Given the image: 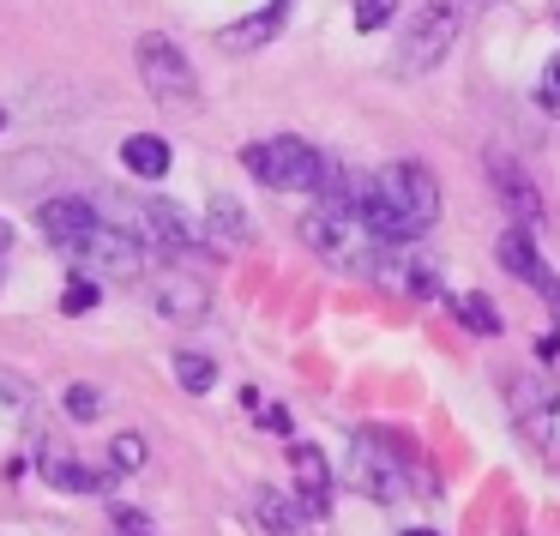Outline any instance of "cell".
Segmentation results:
<instances>
[{
	"instance_id": "cell-6",
	"label": "cell",
	"mask_w": 560,
	"mask_h": 536,
	"mask_svg": "<svg viewBox=\"0 0 560 536\" xmlns=\"http://www.w3.org/2000/svg\"><path fill=\"white\" fill-rule=\"evenodd\" d=\"M343 482H350L362 500L398 506V500L410 494V464H404L380 434H355L350 440V458H343Z\"/></svg>"
},
{
	"instance_id": "cell-15",
	"label": "cell",
	"mask_w": 560,
	"mask_h": 536,
	"mask_svg": "<svg viewBox=\"0 0 560 536\" xmlns=\"http://www.w3.org/2000/svg\"><path fill=\"white\" fill-rule=\"evenodd\" d=\"M121 163H127V175L158 182V175H170V145H163V139H151V133H133L121 145Z\"/></svg>"
},
{
	"instance_id": "cell-17",
	"label": "cell",
	"mask_w": 560,
	"mask_h": 536,
	"mask_svg": "<svg viewBox=\"0 0 560 536\" xmlns=\"http://www.w3.org/2000/svg\"><path fill=\"white\" fill-rule=\"evenodd\" d=\"M43 476H49L55 488H67V494H85V488L109 482V470H79L73 458H43Z\"/></svg>"
},
{
	"instance_id": "cell-21",
	"label": "cell",
	"mask_w": 560,
	"mask_h": 536,
	"mask_svg": "<svg viewBox=\"0 0 560 536\" xmlns=\"http://www.w3.org/2000/svg\"><path fill=\"white\" fill-rule=\"evenodd\" d=\"M97 410H103L97 386H67V416H73V422H97Z\"/></svg>"
},
{
	"instance_id": "cell-20",
	"label": "cell",
	"mask_w": 560,
	"mask_h": 536,
	"mask_svg": "<svg viewBox=\"0 0 560 536\" xmlns=\"http://www.w3.org/2000/svg\"><path fill=\"white\" fill-rule=\"evenodd\" d=\"M109 464H115L121 476L145 470V434H115V446H109Z\"/></svg>"
},
{
	"instance_id": "cell-28",
	"label": "cell",
	"mask_w": 560,
	"mask_h": 536,
	"mask_svg": "<svg viewBox=\"0 0 560 536\" xmlns=\"http://www.w3.org/2000/svg\"><path fill=\"white\" fill-rule=\"evenodd\" d=\"M542 295H548V307H555V314H560V283H548Z\"/></svg>"
},
{
	"instance_id": "cell-18",
	"label": "cell",
	"mask_w": 560,
	"mask_h": 536,
	"mask_svg": "<svg viewBox=\"0 0 560 536\" xmlns=\"http://www.w3.org/2000/svg\"><path fill=\"white\" fill-rule=\"evenodd\" d=\"M175 380H182V392H194V398H199V392L218 386V368H211L206 356H175Z\"/></svg>"
},
{
	"instance_id": "cell-13",
	"label": "cell",
	"mask_w": 560,
	"mask_h": 536,
	"mask_svg": "<svg viewBox=\"0 0 560 536\" xmlns=\"http://www.w3.org/2000/svg\"><path fill=\"white\" fill-rule=\"evenodd\" d=\"M290 7H295V0H271L266 13H247V19H235V25L223 31L218 43H223L230 55H247V49H259V43H271L283 25H290Z\"/></svg>"
},
{
	"instance_id": "cell-23",
	"label": "cell",
	"mask_w": 560,
	"mask_h": 536,
	"mask_svg": "<svg viewBox=\"0 0 560 536\" xmlns=\"http://www.w3.org/2000/svg\"><path fill=\"white\" fill-rule=\"evenodd\" d=\"M61 307H67V314H85V307H97V283H91V278H73V283H67V295H61Z\"/></svg>"
},
{
	"instance_id": "cell-2",
	"label": "cell",
	"mask_w": 560,
	"mask_h": 536,
	"mask_svg": "<svg viewBox=\"0 0 560 536\" xmlns=\"http://www.w3.org/2000/svg\"><path fill=\"white\" fill-rule=\"evenodd\" d=\"M362 223L386 247H404L416 235H428L440 223V182L428 163H386L362 194Z\"/></svg>"
},
{
	"instance_id": "cell-27",
	"label": "cell",
	"mask_w": 560,
	"mask_h": 536,
	"mask_svg": "<svg viewBox=\"0 0 560 536\" xmlns=\"http://www.w3.org/2000/svg\"><path fill=\"white\" fill-rule=\"evenodd\" d=\"M7 247H13V223H0V254H7Z\"/></svg>"
},
{
	"instance_id": "cell-16",
	"label": "cell",
	"mask_w": 560,
	"mask_h": 536,
	"mask_svg": "<svg viewBox=\"0 0 560 536\" xmlns=\"http://www.w3.org/2000/svg\"><path fill=\"white\" fill-rule=\"evenodd\" d=\"M211 235H218L223 247H247V242H254V230H247V211L235 206L230 194L211 199Z\"/></svg>"
},
{
	"instance_id": "cell-30",
	"label": "cell",
	"mask_w": 560,
	"mask_h": 536,
	"mask_svg": "<svg viewBox=\"0 0 560 536\" xmlns=\"http://www.w3.org/2000/svg\"><path fill=\"white\" fill-rule=\"evenodd\" d=\"M0 127H7V109H0Z\"/></svg>"
},
{
	"instance_id": "cell-14",
	"label": "cell",
	"mask_w": 560,
	"mask_h": 536,
	"mask_svg": "<svg viewBox=\"0 0 560 536\" xmlns=\"http://www.w3.org/2000/svg\"><path fill=\"white\" fill-rule=\"evenodd\" d=\"M254 518H259V531H271V536H302L307 531L302 500L278 494V488H259V494H254Z\"/></svg>"
},
{
	"instance_id": "cell-4",
	"label": "cell",
	"mask_w": 560,
	"mask_h": 536,
	"mask_svg": "<svg viewBox=\"0 0 560 536\" xmlns=\"http://www.w3.org/2000/svg\"><path fill=\"white\" fill-rule=\"evenodd\" d=\"M458 31H464V0H422V13H416L410 31L398 37V55H392V67H398L404 79L434 73V67L452 55Z\"/></svg>"
},
{
	"instance_id": "cell-8",
	"label": "cell",
	"mask_w": 560,
	"mask_h": 536,
	"mask_svg": "<svg viewBox=\"0 0 560 536\" xmlns=\"http://www.w3.org/2000/svg\"><path fill=\"white\" fill-rule=\"evenodd\" d=\"M506 398H512V416H518L524 440H530V446L560 470V392H555V380L518 374V380L506 386Z\"/></svg>"
},
{
	"instance_id": "cell-26",
	"label": "cell",
	"mask_w": 560,
	"mask_h": 536,
	"mask_svg": "<svg viewBox=\"0 0 560 536\" xmlns=\"http://www.w3.org/2000/svg\"><path fill=\"white\" fill-rule=\"evenodd\" d=\"M259 422H266V428H271V434H290V428H295V416H290V410H283V404H271V410H266V416H259Z\"/></svg>"
},
{
	"instance_id": "cell-7",
	"label": "cell",
	"mask_w": 560,
	"mask_h": 536,
	"mask_svg": "<svg viewBox=\"0 0 560 536\" xmlns=\"http://www.w3.org/2000/svg\"><path fill=\"white\" fill-rule=\"evenodd\" d=\"M133 61H139V79H145V91L158 103H170V109H194V103H199L194 67H187V55L175 49L163 31H145V37L133 43Z\"/></svg>"
},
{
	"instance_id": "cell-24",
	"label": "cell",
	"mask_w": 560,
	"mask_h": 536,
	"mask_svg": "<svg viewBox=\"0 0 560 536\" xmlns=\"http://www.w3.org/2000/svg\"><path fill=\"white\" fill-rule=\"evenodd\" d=\"M536 103H542L548 115H560V55H555V61H548L542 85H536Z\"/></svg>"
},
{
	"instance_id": "cell-11",
	"label": "cell",
	"mask_w": 560,
	"mask_h": 536,
	"mask_svg": "<svg viewBox=\"0 0 560 536\" xmlns=\"http://www.w3.org/2000/svg\"><path fill=\"white\" fill-rule=\"evenodd\" d=\"M290 470H295V500H302L307 518H326L331 512V464L319 446H295L290 452Z\"/></svg>"
},
{
	"instance_id": "cell-3",
	"label": "cell",
	"mask_w": 560,
	"mask_h": 536,
	"mask_svg": "<svg viewBox=\"0 0 560 536\" xmlns=\"http://www.w3.org/2000/svg\"><path fill=\"white\" fill-rule=\"evenodd\" d=\"M302 242L314 247L331 271H350V278H380V266H386V254H392V247L362 223V211L331 206V199H319L302 218Z\"/></svg>"
},
{
	"instance_id": "cell-19",
	"label": "cell",
	"mask_w": 560,
	"mask_h": 536,
	"mask_svg": "<svg viewBox=\"0 0 560 536\" xmlns=\"http://www.w3.org/2000/svg\"><path fill=\"white\" fill-rule=\"evenodd\" d=\"M452 307H458V319H464L470 331H482V338H494V331H500V319H494V307H488V295H458Z\"/></svg>"
},
{
	"instance_id": "cell-10",
	"label": "cell",
	"mask_w": 560,
	"mask_h": 536,
	"mask_svg": "<svg viewBox=\"0 0 560 536\" xmlns=\"http://www.w3.org/2000/svg\"><path fill=\"white\" fill-rule=\"evenodd\" d=\"M488 187L500 194V206H506V218L518 223V230H536V223H542V194H536V182L512 158H500V151H488Z\"/></svg>"
},
{
	"instance_id": "cell-12",
	"label": "cell",
	"mask_w": 560,
	"mask_h": 536,
	"mask_svg": "<svg viewBox=\"0 0 560 536\" xmlns=\"http://www.w3.org/2000/svg\"><path fill=\"white\" fill-rule=\"evenodd\" d=\"M494 254H500V266H506L518 283H530V290H548V283H555V278H548V266H542V254H536V242H530V230H518V223L500 230Z\"/></svg>"
},
{
	"instance_id": "cell-5",
	"label": "cell",
	"mask_w": 560,
	"mask_h": 536,
	"mask_svg": "<svg viewBox=\"0 0 560 536\" xmlns=\"http://www.w3.org/2000/svg\"><path fill=\"white\" fill-rule=\"evenodd\" d=\"M247 175L266 187H278V194H314L319 182H326V158H319L307 139L295 133H278V139H259V145L242 151Z\"/></svg>"
},
{
	"instance_id": "cell-25",
	"label": "cell",
	"mask_w": 560,
	"mask_h": 536,
	"mask_svg": "<svg viewBox=\"0 0 560 536\" xmlns=\"http://www.w3.org/2000/svg\"><path fill=\"white\" fill-rule=\"evenodd\" d=\"M115 536H151V524L133 506H115Z\"/></svg>"
},
{
	"instance_id": "cell-1",
	"label": "cell",
	"mask_w": 560,
	"mask_h": 536,
	"mask_svg": "<svg viewBox=\"0 0 560 536\" xmlns=\"http://www.w3.org/2000/svg\"><path fill=\"white\" fill-rule=\"evenodd\" d=\"M37 223H43V242H49L67 266L85 271V278L139 283L151 271V247H139L133 235H121L115 223H103L91 199H43Z\"/></svg>"
},
{
	"instance_id": "cell-22",
	"label": "cell",
	"mask_w": 560,
	"mask_h": 536,
	"mask_svg": "<svg viewBox=\"0 0 560 536\" xmlns=\"http://www.w3.org/2000/svg\"><path fill=\"white\" fill-rule=\"evenodd\" d=\"M398 13V0H355V31H380Z\"/></svg>"
},
{
	"instance_id": "cell-29",
	"label": "cell",
	"mask_w": 560,
	"mask_h": 536,
	"mask_svg": "<svg viewBox=\"0 0 560 536\" xmlns=\"http://www.w3.org/2000/svg\"><path fill=\"white\" fill-rule=\"evenodd\" d=\"M404 536H440V531H404Z\"/></svg>"
},
{
	"instance_id": "cell-9",
	"label": "cell",
	"mask_w": 560,
	"mask_h": 536,
	"mask_svg": "<svg viewBox=\"0 0 560 536\" xmlns=\"http://www.w3.org/2000/svg\"><path fill=\"white\" fill-rule=\"evenodd\" d=\"M151 307H158L170 326H194V319L211 314V290L194 278V271H175L163 266L158 278H151Z\"/></svg>"
}]
</instances>
